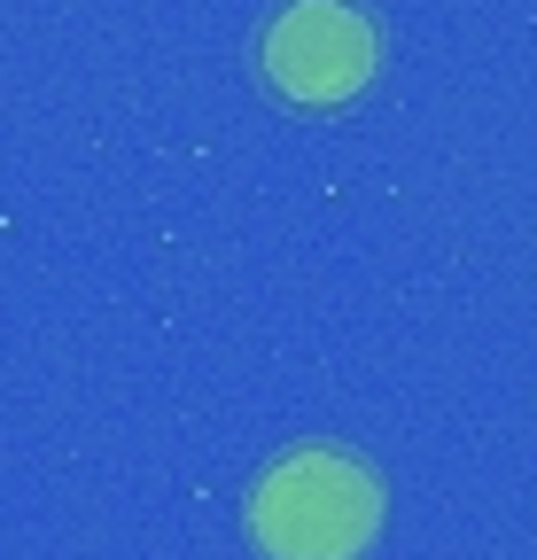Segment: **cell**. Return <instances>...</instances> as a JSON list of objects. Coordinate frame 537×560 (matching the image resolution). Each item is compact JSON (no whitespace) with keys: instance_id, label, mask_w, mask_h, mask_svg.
I'll return each instance as SVG.
<instances>
[{"instance_id":"6da1fadb","label":"cell","mask_w":537,"mask_h":560,"mask_svg":"<svg viewBox=\"0 0 537 560\" xmlns=\"http://www.w3.org/2000/svg\"><path fill=\"white\" fill-rule=\"evenodd\" d=\"M242 522L265 560H359L382 529V475L335 444L281 452L257 475Z\"/></svg>"},{"instance_id":"7a4b0ae2","label":"cell","mask_w":537,"mask_h":560,"mask_svg":"<svg viewBox=\"0 0 537 560\" xmlns=\"http://www.w3.org/2000/svg\"><path fill=\"white\" fill-rule=\"evenodd\" d=\"M257 70L296 109H343L374 86L382 32L351 0H289V9H273V24L257 39Z\"/></svg>"}]
</instances>
